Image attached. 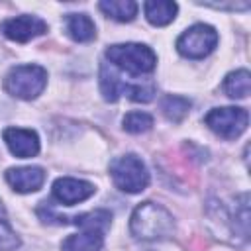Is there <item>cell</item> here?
<instances>
[{"mask_svg": "<svg viewBox=\"0 0 251 251\" xmlns=\"http://www.w3.org/2000/svg\"><path fill=\"white\" fill-rule=\"evenodd\" d=\"M45 84H47V71L39 65H18L10 69V73L4 78L6 92L22 100L37 98L43 92Z\"/></svg>", "mask_w": 251, "mask_h": 251, "instance_id": "3957f363", "label": "cell"}, {"mask_svg": "<svg viewBox=\"0 0 251 251\" xmlns=\"http://www.w3.org/2000/svg\"><path fill=\"white\" fill-rule=\"evenodd\" d=\"M129 229L133 237L143 241H157L165 239L175 231L173 216L155 202H143L139 204L129 220Z\"/></svg>", "mask_w": 251, "mask_h": 251, "instance_id": "6da1fadb", "label": "cell"}, {"mask_svg": "<svg viewBox=\"0 0 251 251\" xmlns=\"http://www.w3.org/2000/svg\"><path fill=\"white\" fill-rule=\"evenodd\" d=\"M206 126L224 139H235L247 129L249 116L243 108L226 106V108H214L204 118Z\"/></svg>", "mask_w": 251, "mask_h": 251, "instance_id": "8992f818", "label": "cell"}, {"mask_svg": "<svg viewBox=\"0 0 251 251\" xmlns=\"http://www.w3.org/2000/svg\"><path fill=\"white\" fill-rule=\"evenodd\" d=\"M82 231L63 239V251H100L104 243V231L96 227H80Z\"/></svg>", "mask_w": 251, "mask_h": 251, "instance_id": "8fae6325", "label": "cell"}, {"mask_svg": "<svg viewBox=\"0 0 251 251\" xmlns=\"http://www.w3.org/2000/svg\"><path fill=\"white\" fill-rule=\"evenodd\" d=\"M218 45V31L206 24H194L178 39L176 49L188 59H202L210 55Z\"/></svg>", "mask_w": 251, "mask_h": 251, "instance_id": "5b68a950", "label": "cell"}, {"mask_svg": "<svg viewBox=\"0 0 251 251\" xmlns=\"http://www.w3.org/2000/svg\"><path fill=\"white\" fill-rule=\"evenodd\" d=\"M122 88H124V80H120V76L114 73L112 67H108V63H102V67H100V92H102L104 100L116 102L122 96Z\"/></svg>", "mask_w": 251, "mask_h": 251, "instance_id": "2e32d148", "label": "cell"}, {"mask_svg": "<svg viewBox=\"0 0 251 251\" xmlns=\"http://www.w3.org/2000/svg\"><path fill=\"white\" fill-rule=\"evenodd\" d=\"M0 29L8 39L18 41V43H25L37 35H43L47 31V24L37 16L24 14V16H16V18L2 22Z\"/></svg>", "mask_w": 251, "mask_h": 251, "instance_id": "52a82bcc", "label": "cell"}, {"mask_svg": "<svg viewBox=\"0 0 251 251\" xmlns=\"http://www.w3.org/2000/svg\"><path fill=\"white\" fill-rule=\"evenodd\" d=\"M124 129L129 133H145L153 126V118L145 112H129L124 118Z\"/></svg>", "mask_w": 251, "mask_h": 251, "instance_id": "d6986e66", "label": "cell"}, {"mask_svg": "<svg viewBox=\"0 0 251 251\" xmlns=\"http://www.w3.org/2000/svg\"><path fill=\"white\" fill-rule=\"evenodd\" d=\"M98 8L112 20L118 22H131L137 14V4L133 0H104Z\"/></svg>", "mask_w": 251, "mask_h": 251, "instance_id": "9a60e30c", "label": "cell"}, {"mask_svg": "<svg viewBox=\"0 0 251 251\" xmlns=\"http://www.w3.org/2000/svg\"><path fill=\"white\" fill-rule=\"evenodd\" d=\"M143 12H145V18L149 24L167 25L175 20L178 6H176V2H171V0H147L143 4Z\"/></svg>", "mask_w": 251, "mask_h": 251, "instance_id": "4fadbf2b", "label": "cell"}, {"mask_svg": "<svg viewBox=\"0 0 251 251\" xmlns=\"http://www.w3.org/2000/svg\"><path fill=\"white\" fill-rule=\"evenodd\" d=\"M65 27H67V33L78 43H86L96 37V25L86 14H67Z\"/></svg>", "mask_w": 251, "mask_h": 251, "instance_id": "7c38bea8", "label": "cell"}, {"mask_svg": "<svg viewBox=\"0 0 251 251\" xmlns=\"http://www.w3.org/2000/svg\"><path fill=\"white\" fill-rule=\"evenodd\" d=\"M110 176L120 190L129 192V194H137L145 190L149 184V173H147L145 163L137 155H131V153L116 157L110 163Z\"/></svg>", "mask_w": 251, "mask_h": 251, "instance_id": "277c9868", "label": "cell"}, {"mask_svg": "<svg viewBox=\"0 0 251 251\" xmlns=\"http://www.w3.org/2000/svg\"><path fill=\"white\" fill-rule=\"evenodd\" d=\"M6 180L16 192L29 194L43 186L45 171L41 167H16L6 171Z\"/></svg>", "mask_w": 251, "mask_h": 251, "instance_id": "30bf717a", "label": "cell"}, {"mask_svg": "<svg viewBox=\"0 0 251 251\" xmlns=\"http://www.w3.org/2000/svg\"><path fill=\"white\" fill-rule=\"evenodd\" d=\"M161 110L163 114L167 116V120L171 122H180L188 110H190V100L188 98H182V96H175V94H169L161 100Z\"/></svg>", "mask_w": 251, "mask_h": 251, "instance_id": "e0dca14e", "label": "cell"}, {"mask_svg": "<svg viewBox=\"0 0 251 251\" xmlns=\"http://www.w3.org/2000/svg\"><path fill=\"white\" fill-rule=\"evenodd\" d=\"M4 143L8 145L10 153L20 157V159H29L39 153V137L33 129L25 127H6L4 133Z\"/></svg>", "mask_w": 251, "mask_h": 251, "instance_id": "9c48e42d", "label": "cell"}, {"mask_svg": "<svg viewBox=\"0 0 251 251\" xmlns=\"http://www.w3.org/2000/svg\"><path fill=\"white\" fill-rule=\"evenodd\" d=\"M249 88H251V75L247 69H237L233 73H229L224 80V90L229 98H247L249 96Z\"/></svg>", "mask_w": 251, "mask_h": 251, "instance_id": "5bb4252c", "label": "cell"}, {"mask_svg": "<svg viewBox=\"0 0 251 251\" xmlns=\"http://www.w3.org/2000/svg\"><path fill=\"white\" fill-rule=\"evenodd\" d=\"M18 247H20V237L12 229L6 216V208L0 200V251H14Z\"/></svg>", "mask_w": 251, "mask_h": 251, "instance_id": "ac0fdd59", "label": "cell"}, {"mask_svg": "<svg viewBox=\"0 0 251 251\" xmlns=\"http://www.w3.org/2000/svg\"><path fill=\"white\" fill-rule=\"evenodd\" d=\"M106 59L120 71L131 76L147 75L155 69L157 57L151 47L143 43H116L106 49Z\"/></svg>", "mask_w": 251, "mask_h": 251, "instance_id": "7a4b0ae2", "label": "cell"}, {"mask_svg": "<svg viewBox=\"0 0 251 251\" xmlns=\"http://www.w3.org/2000/svg\"><path fill=\"white\" fill-rule=\"evenodd\" d=\"M96 192L94 184L80 180V178H71V176H61L53 182V196L57 202L65 206H75L86 198H90Z\"/></svg>", "mask_w": 251, "mask_h": 251, "instance_id": "ba28073f", "label": "cell"}]
</instances>
